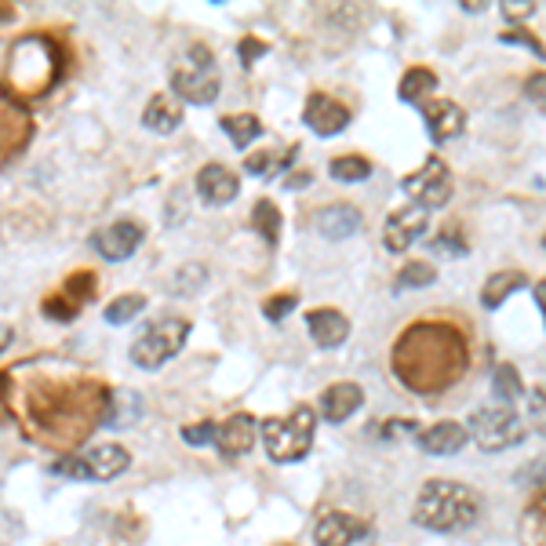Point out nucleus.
<instances>
[{"instance_id": "obj_1", "label": "nucleus", "mask_w": 546, "mask_h": 546, "mask_svg": "<svg viewBox=\"0 0 546 546\" xmlns=\"http://www.w3.org/2000/svg\"><path fill=\"white\" fill-rule=\"evenodd\" d=\"M466 339L445 321L412 324L394 343V375L412 394H441L466 372Z\"/></svg>"}, {"instance_id": "obj_2", "label": "nucleus", "mask_w": 546, "mask_h": 546, "mask_svg": "<svg viewBox=\"0 0 546 546\" xmlns=\"http://www.w3.org/2000/svg\"><path fill=\"white\" fill-rule=\"evenodd\" d=\"M481 517V499L459 481H426L412 506V521L426 532H466Z\"/></svg>"}, {"instance_id": "obj_3", "label": "nucleus", "mask_w": 546, "mask_h": 546, "mask_svg": "<svg viewBox=\"0 0 546 546\" xmlns=\"http://www.w3.org/2000/svg\"><path fill=\"white\" fill-rule=\"evenodd\" d=\"M259 434H263V448L273 463H299L310 455L317 434V415L310 405H299L284 419H263L259 423Z\"/></svg>"}, {"instance_id": "obj_4", "label": "nucleus", "mask_w": 546, "mask_h": 546, "mask_svg": "<svg viewBox=\"0 0 546 546\" xmlns=\"http://www.w3.org/2000/svg\"><path fill=\"white\" fill-rule=\"evenodd\" d=\"M193 324L186 317H157L146 324V332L132 343V364L142 372H157L179 354L186 339H190Z\"/></svg>"}, {"instance_id": "obj_5", "label": "nucleus", "mask_w": 546, "mask_h": 546, "mask_svg": "<svg viewBox=\"0 0 546 546\" xmlns=\"http://www.w3.org/2000/svg\"><path fill=\"white\" fill-rule=\"evenodd\" d=\"M219 84L223 81H219L215 59L204 44H193L186 51V59H182V66H175L172 73V91L182 102H190V106H212L219 99Z\"/></svg>"}, {"instance_id": "obj_6", "label": "nucleus", "mask_w": 546, "mask_h": 546, "mask_svg": "<svg viewBox=\"0 0 546 546\" xmlns=\"http://www.w3.org/2000/svg\"><path fill=\"white\" fill-rule=\"evenodd\" d=\"M128 466H132L128 448L110 441V445L88 448L84 455H66V459H59V463L51 466V474L73 477V481H113V477H121Z\"/></svg>"}, {"instance_id": "obj_7", "label": "nucleus", "mask_w": 546, "mask_h": 546, "mask_svg": "<svg viewBox=\"0 0 546 546\" xmlns=\"http://www.w3.org/2000/svg\"><path fill=\"white\" fill-rule=\"evenodd\" d=\"M474 441L485 452H506V448H514L525 441L528 426L521 423V415L514 412L510 405H496V408H477L470 415V426H466Z\"/></svg>"}, {"instance_id": "obj_8", "label": "nucleus", "mask_w": 546, "mask_h": 546, "mask_svg": "<svg viewBox=\"0 0 546 546\" xmlns=\"http://www.w3.org/2000/svg\"><path fill=\"white\" fill-rule=\"evenodd\" d=\"M401 190H405V197L412 204H419L426 212H434V208H445L448 204L455 182H452V172H448V164L441 161V157H430L419 172L405 175Z\"/></svg>"}, {"instance_id": "obj_9", "label": "nucleus", "mask_w": 546, "mask_h": 546, "mask_svg": "<svg viewBox=\"0 0 546 546\" xmlns=\"http://www.w3.org/2000/svg\"><path fill=\"white\" fill-rule=\"evenodd\" d=\"M426 226H430V212L426 208H419V204H408V208H397L390 219H386L383 226V244H386V252H408L419 237L426 233Z\"/></svg>"}, {"instance_id": "obj_10", "label": "nucleus", "mask_w": 546, "mask_h": 546, "mask_svg": "<svg viewBox=\"0 0 546 546\" xmlns=\"http://www.w3.org/2000/svg\"><path fill=\"white\" fill-rule=\"evenodd\" d=\"M142 237H146V233H142L139 223L121 219V223H110L106 230L95 233V237H91V248H95L106 263H124V259H132V255L139 252Z\"/></svg>"}, {"instance_id": "obj_11", "label": "nucleus", "mask_w": 546, "mask_h": 546, "mask_svg": "<svg viewBox=\"0 0 546 546\" xmlns=\"http://www.w3.org/2000/svg\"><path fill=\"white\" fill-rule=\"evenodd\" d=\"M303 121H306V128H310L314 135H321V139H332V135L346 132V124H350V110H346L339 99H332V95L314 91V95L306 99Z\"/></svg>"}, {"instance_id": "obj_12", "label": "nucleus", "mask_w": 546, "mask_h": 546, "mask_svg": "<svg viewBox=\"0 0 546 546\" xmlns=\"http://www.w3.org/2000/svg\"><path fill=\"white\" fill-rule=\"evenodd\" d=\"M255 434H259V423L255 415L248 412H233L226 423H219V434H215V448L223 459H241L255 448Z\"/></svg>"}, {"instance_id": "obj_13", "label": "nucleus", "mask_w": 546, "mask_h": 546, "mask_svg": "<svg viewBox=\"0 0 546 546\" xmlns=\"http://www.w3.org/2000/svg\"><path fill=\"white\" fill-rule=\"evenodd\" d=\"M368 536V525L361 517L343 514V510H328L314 525V543L317 546H354Z\"/></svg>"}, {"instance_id": "obj_14", "label": "nucleus", "mask_w": 546, "mask_h": 546, "mask_svg": "<svg viewBox=\"0 0 546 546\" xmlns=\"http://www.w3.org/2000/svg\"><path fill=\"white\" fill-rule=\"evenodd\" d=\"M142 408H146L142 394H135L128 386H113L106 405H102L99 423L106 426V430H132V426L142 423V415H146Z\"/></svg>"}, {"instance_id": "obj_15", "label": "nucleus", "mask_w": 546, "mask_h": 546, "mask_svg": "<svg viewBox=\"0 0 546 546\" xmlns=\"http://www.w3.org/2000/svg\"><path fill=\"white\" fill-rule=\"evenodd\" d=\"M241 193V179L226 168V164H204L197 172V197H201L208 208H223V204L237 201Z\"/></svg>"}, {"instance_id": "obj_16", "label": "nucleus", "mask_w": 546, "mask_h": 546, "mask_svg": "<svg viewBox=\"0 0 546 546\" xmlns=\"http://www.w3.org/2000/svg\"><path fill=\"white\" fill-rule=\"evenodd\" d=\"M466 128V113L459 102L452 99H434L426 106V132L434 142H452L459 139Z\"/></svg>"}, {"instance_id": "obj_17", "label": "nucleus", "mask_w": 546, "mask_h": 546, "mask_svg": "<svg viewBox=\"0 0 546 546\" xmlns=\"http://www.w3.org/2000/svg\"><path fill=\"white\" fill-rule=\"evenodd\" d=\"M466 441H470V430L463 423H434L415 434V445L430 455H455L463 452Z\"/></svg>"}, {"instance_id": "obj_18", "label": "nucleus", "mask_w": 546, "mask_h": 546, "mask_svg": "<svg viewBox=\"0 0 546 546\" xmlns=\"http://www.w3.org/2000/svg\"><path fill=\"white\" fill-rule=\"evenodd\" d=\"M364 390L357 383H335L321 394V415L328 423H346L354 412H361Z\"/></svg>"}, {"instance_id": "obj_19", "label": "nucleus", "mask_w": 546, "mask_h": 546, "mask_svg": "<svg viewBox=\"0 0 546 546\" xmlns=\"http://www.w3.org/2000/svg\"><path fill=\"white\" fill-rule=\"evenodd\" d=\"M314 226L328 241H346V237H354L361 230V212H357L354 204H328V208L317 212Z\"/></svg>"}, {"instance_id": "obj_20", "label": "nucleus", "mask_w": 546, "mask_h": 546, "mask_svg": "<svg viewBox=\"0 0 546 546\" xmlns=\"http://www.w3.org/2000/svg\"><path fill=\"white\" fill-rule=\"evenodd\" d=\"M306 328H310V335H314V343L321 350H335V346H343L350 339V321L339 310H328V306L324 310H310Z\"/></svg>"}, {"instance_id": "obj_21", "label": "nucleus", "mask_w": 546, "mask_h": 546, "mask_svg": "<svg viewBox=\"0 0 546 546\" xmlns=\"http://www.w3.org/2000/svg\"><path fill=\"white\" fill-rule=\"evenodd\" d=\"M142 124L157 135H172L182 124L179 99H172V95H153V99L146 102V110H142Z\"/></svg>"}, {"instance_id": "obj_22", "label": "nucleus", "mask_w": 546, "mask_h": 546, "mask_svg": "<svg viewBox=\"0 0 546 546\" xmlns=\"http://www.w3.org/2000/svg\"><path fill=\"white\" fill-rule=\"evenodd\" d=\"M528 284L525 270H499L492 273L485 281V288H481V303H485V310H499V306L510 299V295H517L521 288Z\"/></svg>"}, {"instance_id": "obj_23", "label": "nucleus", "mask_w": 546, "mask_h": 546, "mask_svg": "<svg viewBox=\"0 0 546 546\" xmlns=\"http://www.w3.org/2000/svg\"><path fill=\"white\" fill-rule=\"evenodd\" d=\"M295 161V146L288 150H263V153H248L244 157V172L255 175V179H277L292 168Z\"/></svg>"}, {"instance_id": "obj_24", "label": "nucleus", "mask_w": 546, "mask_h": 546, "mask_svg": "<svg viewBox=\"0 0 546 546\" xmlns=\"http://www.w3.org/2000/svg\"><path fill=\"white\" fill-rule=\"evenodd\" d=\"M434 88H437V73L426 70V66H412V70L401 77V84H397V99L415 106V102H423Z\"/></svg>"}, {"instance_id": "obj_25", "label": "nucleus", "mask_w": 546, "mask_h": 546, "mask_svg": "<svg viewBox=\"0 0 546 546\" xmlns=\"http://www.w3.org/2000/svg\"><path fill=\"white\" fill-rule=\"evenodd\" d=\"M223 132L230 135V142L237 146V150H248L259 135H263V124H259V117H252V113H233V117H223Z\"/></svg>"}, {"instance_id": "obj_26", "label": "nucleus", "mask_w": 546, "mask_h": 546, "mask_svg": "<svg viewBox=\"0 0 546 546\" xmlns=\"http://www.w3.org/2000/svg\"><path fill=\"white\" fill-rule=\"evenodd\" d=\"M328 175H332L335 182H364L372 175V161L361 157V153H346V157H335V161L328 164Z\"/></svg>"}, {"instance_id": "obj_27", "label": "nucleus", "mask_w": 546, "mask_h": 546, "mask_svg": "<svg viewBox=\"0 0 546 546\" xmlns=\"http://www.w3.org/2000/svg\"><path fill=\"white\" fill-rule=\"evenodd\" d=\"M252 226H255V233L263 237L266 244H277L281 241V212L273 208V201H259L252 208Z\"/></svg>"}, {"instance_id": "obj_28", "label": "nucleus", "mask_w": 546, "mask_h": 546, "mask_svg": "<svg viewBox=\"0 0 546 546\" xmlns=\"http://www.w3.org/2000/svg\"><path fill=\"white\" fill-rule=\"evenodd\" d=\"M146 310V295H139V292H128V295H117L110 306H106V324H128V321H135V317Z\"/></svg>"}, {"instance_id": "obj_29", "label": "nucleus", "mask_w": 546, "mask_h": 546, "mask_svg": "<svg viewBox=\"0 0 546 546\" xmlns=\"http://www.w3.org/2000/svg\"><path fill=\"white\" fill-rule=\"evenodd\" d=\"M492 383H496V394L503 397V405H510V401H517L521 397V375H517L514 364H499L496 375H492Z\"/></svg>"}, {"instance_id": "obj_30", "label": "nucleus", "mask_w": 546, "mask_h": 546, "mask_svg": "<svg viewBox=\"0 0 546 546\" xmlns=\"http://www.w3.org/2000/svg\"><path fill=\"white\" fill-rule=\"evenodd\" d=\"M437 281V270L430 263H408L405 270L397 273V288H426Z\"/></svg>"}, {"instance_id": "obj_31", "label": "nucleus", "mask_w": 546, "mask_h": 546, "mask_svg": "<svg viewBox=\"0 0 546 546\" xmlns=\"http://www.w3.org/2000/svg\"><path fill=\"white\" fill-rule=\"evenodd\" d=\"M528 539H532V546H546V492L536 499V503L528 506Z\"/></svg>"}, {"instance_id": "obj_32", "label": "nucleus", "mask_w": 546, "mask_h": 546, "mask_svg": "<svg viewBox=\"0 0 546 546\" xmlns=\"http://www.w3.org/2000/svg\"><path fill=\"white\" fill-rule=\"evenodd\" d=\"M295 306H299V295L295 292H281V295H270L263 303V317L266 321H273V324H281L284 317L292 314Z\"/></svg>"}, {"instance_id": "obj_33", "label": "nucleus", "mask_w": 546, "mask_h": 546, "mask_svg": "<svg viewBox=\"0 0 546 546\" xmlns=\"http://www.w3.org/2000/svg\"><path fill=\"white\" fill-rule=\"evenodd\" d=\"M215 434H219V423H212V419H201V423L182 426V441L193 445V448L215 445Z\"/></svg>"}, {"instance_id": "obj_34", "label": "nucleus", "mask_w": 546, "mask_h": 546, "mask_svg": "<svg viewBox=\"0 0 546 546\" xmlns=\"http://www.w3.org/2000/svg\"><path fill=\"white\" fill-rule=\"evenodd\" d=\"M525 99L532 102L539 113H546V70L532 73V77L525 81Z\"/></svg>"}, {"instance_id": "obj_35", "label": "nucleus", "mask_w": 546, "mask_h": 546, "mask_svg": "<svg viewBox=\"0 0 546 546\" xmlns=\"http://www.w3.org/2000/svg\"><path fill=\"white\" fill-rule=\"evenodd\" d=\"M434 248H441V252L448 255H466V241H463V233L455 230V226H445V230L434 237Z\"/></svg>"}, {"instance_id": "obj_36", "label": "nucleus", "mask_w": 546, "mask_h": 546, "mask_svg": "<svg viewBox=\"0 0 546 546\" xmlns=\"http://www.w3.org/2000/svg\"><path fill=\"white\" fill-rule=\"evenodd\" d=\"M503 41H506V44H525L528 51H536L539 59H546V48H543V44H539L528 30H506V33H503Z\"/></svg>"}, {"instance_id": "obj_37", "label": "nucleus", "mask_w": 546, "mask_h": 546, "mask_svg": "<svg viewBox=\"0 0 546 546\" xmlns=\"http://www.w3.org/2000/svg\"><path fill=\"white\" fill-rule=\"evenodd\" d=\"M528 415H532V426H536L539 434L546 437V390H536V394H532V405H528Z\"/></svg>"}, {"instance_id": "obj_38", "label": "nucleus", "mask_w": 546, "mask_h": 546, "mask_svg": "<svg viewBox=\"0 0 546 546\" xmlns=\"http://www.w3.org/2000/svg\"><path fill=\"white\" fill-rule=\"evenodd\" d=\"M379 434H383L386 441H394V437H401V434H419V426H415L412 419H390V423H383Z\"/></svg>"}, {"instance_id": "obj_39", "label": "nucleus", "mask_w": 546, "mask_h": 546, "mask_svg": "<svg viewBox=\"0 0 546 546\" xmlns=\"http://www.w3.org/2000/svg\"><path fill=\"white\" fill-rule=\"evenodd\" d=\"M241 66H252L255 59H263L266 55V44L263 41H255V37H248V41H241Z\"/></svg>"}, {"instance_id": "obj_40", "label": "nucleus", "mask_w": 546, "mask_h": 546, "mask_svg": "<svg viewBox=\"0 0 546 546\" xmlns=\"http://www.w3.org/2000/svg\"><path fill=\"white\" fill-rule=\"evenodd\" d=\"M201 284H204V270H201V266H190V270H186V277H179V281H175V292L186 295V292H193V288H201Z\"/></svg>"}, {"instance_id": "obj_41", "label": "nucleus", "mask_w": 546, "mask_h": 546, "mask_svg": "<svg viewBox=\"0 0 546 546\" xmlns=\"http://www.w3.org/2000/svg\"><path fill=\"white\" fill-rule=\"evenodd\" d=\"M536 11V4L532 0H503V15L506 19H528Z\"/></svg>"}, {"instance_id": "obj_42", "label": "nucleus", "mask_w": 546, "mask_h": 546, "mask_svg": "<svg viewBox=\"0 0 546 546\" xmlns=\"http://www.w3.org/2000/svg\"><path fill=\"white\" fill-rule=\"evenodd\" d=\"M314 179V175H306V172H295V175H288V179H284V186H288V190H303L306 182Z\"/></svg>"}, {"instance_id": "obj_43", "label": "nucleus", "mask_w": 546, "mask_h": 546, "mask_svg": "<svg viewBox=\"0 0 546 546\" xmlns=\"http://www.w3.org/2000/svg\"><path fill=\"white\" fill-rule=\"evenodd\" d=\"M532 292H536V306L543 310V321H546V277L536 284V288H532Z\"/></svg>"}, {"instance_id": "obj_44", "label": "nucleus", "mask_w": 546, "mask_h": 546, "mask_svg": "<svg viewBox=\"0 0 546 546\" xmlns=\"http://www.w3.org/2000/svg\"><path fill=\"white\" fill-rule=\"evenodd\" d=\"M11 339H15V332H11L8 324H0V354H4V350H8V343Z\"/></svg>"}, {"instance_id": "obj_45", "label": "nucleus", "mask_w": 546, "mask_h": 546, "mask_svg": "<svg viewBox=\"0 0 546 546\" xmlns=\"http://www.w3.org/2000/svg\"><path fill=\"white\" fill-rule=\"evenodd\" d=\"M543 248H546V237H543Z\"/></svg>"}]
</instances>
